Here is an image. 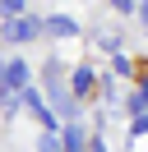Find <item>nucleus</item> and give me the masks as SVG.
<instances>
[{
    "instance_id": "nucleus-9",
    "label": "nucleus",
    "mask_w": 148,
    "mask_h": 152,
    "mask_svg": "<svg viewBox=\"0 0 148 152\" xmlns=\"http://www.w3.org/2000/svg\"><path fill=\"white\" fill-rule=\"evenodd\" d=\"M42 152H60V138H56V134H46V138H42Z\"/></svg>"
},
{
    "instance_id": "nucleus-7",
    "label": "nucleus",
    "mask_w": 148,
    "mask_h": 152,
    "mask_svg": "<svg viewBox=\"0 0 148 152\" xmlns=\"http://www.w3.org/2000/svg\"><path fill=\"white\" fill-rule=\"evenodd\" d=\"M0 14H5V19H18V14H23V0H0Z\"/></svg>"
},
{
    "instance_id": "nucleus-3",
    "label": "nucleus",
    "mask_w": 148,
    "mask_h": 152,
    "mask_svg": "<svg viewBox=\"0 0 148 152\" xmlns=\"http://www.w3.org/2000/svg\"><path fill=\"white\" fill-rule=\"evenodd\" d=\"M42 32H51V37H74L79 28H74V19H65V14H56V19H46V23H42Z\"/></svg>"
},
{
    "instance_id": "nucleus-4",
    "label": "nucleus",
    "mask_w": 148,
    "mask_h": 152,
    "mask_svg": "<svg viewBox=\"0 0 148 152\" xmlns=\"http://www.w3.org/2000/svg\"><path fill=\"white\" fill-rule=\"evenodd\" d=\"M23 102H28V111H33V115H37V120H42V124H46V129H51V124H56V115H51V111H46V102H42V97H37V92H23Z\"/></svg>"
},
{
    "instance_id": "nucleus-6",
    "label": "nucleus",
    "mask_w": 148,
    "mask_h": 152,
    "mask_svg": "<svg viewBox=\"0 0 148 152\" xmlns=\"http://www.w3.org/2000/svg\"><path fill=\"white\" fill-rule=\"evenodd\" d=\"M92 88V69H74V92H88Z\"/></svg>"
},
{
    "instance_id": "nucleus-10",
    "label": "nucleus",
    "mask_w": 148,
    "mask_h": 152,
    "mask_svg": "<svg viewBox=\"0 0 148 152\" xmlns=\"http://www.w3.org/2000/svg\"><path fill=\"white\" fill-rule=\"evenodd\" d=\"M139 23H144V32H148V0H139Z\"/></svg>"
},
{
    "instance_id": "nucleus-8",
    "label": "nucleus",
    "mask_w": 148,
    "mask_h": 152,
    "mask_svg": "<svg viewBox=\"0 0 148 152\" xmlns=\"http://www.w3.org/2000/svg\"><path fill=\"white\" fill-rule=\"evenodd\" d=\"M107 5H111L116 14H130V10H134V0H107Z\"/></svg>"
},
{
    "instance_id": "nucleus-11",
    "label": "nucleus",
    "mask_w": 148,
    "mask_h": 152,
    "mask_svg": "<svg viewBox=\"0 0 148 152\" xmlns=\"http://www.w3.org/2000/svg\"><path fill=\"white\" fill-rule=\"evenodd\" d=\"M88 152H107V143H102V138H92V143H88Z\"/></svg>"
},
{
    "instance_id": "nucleus-5",
    "label": "nucleus",
    "mask_w": 148,
    "mask_h": 152,
    "mask_svg": "<svg viewBox=\"0 0 148 152\" xmlns=\"http://www.w3.org/2000/svg\"><path fill=\"white\" fill-rule=\"evenodd\" d=\"M65 152H88V138H83V129L74 124V129H65V143H60Z\"/></svg>"
},
{
    "instance_id": "nucleus-2",
    "label": "nucleus",
    "mask_w": 148,
    "mask_h": 152,
    "mask_svg": "<svg viewBox=\"0 0 148 152\" xmlns=\"http://www.w3.org/2000/svg\"><path fill=\"white\" fill-rule=\"evenodd\" d=\"M0 83H5L9 92H23V88H28V65H23V60H9V65H0Z\"/></svg>"
},
{
    "instance_id": "nucleus-1",
    "label": "nucleus",
    "mask_w": 148,
    "mask_h": 152,
    "mask_svg": "<svg viewBox=\"0 0 148 152\" xmlns=\"http://www.w3.org/2000/svg\"><path fill=\"white\" fill-rule=\"evenodd\" d=\"M37 32H42V23H37V19H23V14H18V19H5L0 37H5V42H33Z\"/></svg>"
}]
</instances>
